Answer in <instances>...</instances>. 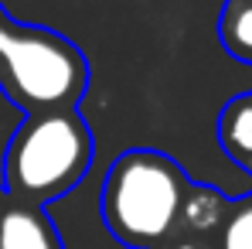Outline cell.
I'll use <instances>...</instances> for the list:
<instances>
[{"instance_id": "1", "label": "cell", "mask_w": 252, "mask_h": 249, "mask_svg": "<svg viewBox=\"0 0 252 249\" xmlns=\"http://www.w3.org/2000/svg\"><path fill=\"white\" fill-rule=\"evenodd\" d=\"M92 126L75 106L28 113L3 154L7 198L44 208L82 181L85 171L92 167Z\"/></svg>"}, {"instance_id": "2", "label": "cell", "mask_w": 252, "mask_h": 249, "mask_svg": "<svg viewBox=\"0 0 252 249\" xmlns=\"http://www.w3.org/2000/svg\"><path fill=\"white\" fill-rule=\"evenodd\" d=\"M181 164L150 147L120 154L102 181V222L129 249H160L177 229L181 202L188 191Z\"/></svg>"}, {"instance_id": "3", "label": "cell", "mask_w": 252, "mask_h": 249, "mask_svg": "<svg viewBox=\"0 0 252 249\" xmlns=\"http://www.w3.org/2000/svg\"><path fill=\"white\" fill-rule=\"evenodd\" d=\"M0 89L24 116L72 109L89 89V62L65 35L17 24L0 7Z\"/></svg>"}, {"instance_id": "4", "label": "cell", "mask_w": 252, "mask_h": 249, "mask_svg": "<svg viewBox=\"0 0 252 249\" xmlns=\"http://www.w3.org/2000/svg\"><path fill=\"white\" fill-rule=\"evenodd\" d=\"M0 249H65V243L41 205L7 198L0 212Z\"/></svg>"}, {"instance_id": "5", "label": "cell", "mask_w": 252, "mask_h": 249, "mask_svg": "<svg viewBox=\"0 0 252 249\" xmlns=\"http://www.w3.org/2000/svg\"><path fill=\"white\" fill-rule=\"evenodd\" d=\"M218 143L221 150L252 174V92L228 99L218 113Z\"/></svg>"}, {"instance_id": "6", "label": "cell", "mask_w": 252, "mask_h": 249, "mask_svg": "<svg viewBox=\"0 0 252 249\" xmlns=\"http://www.w3.org/2000/svg\"><path fill=\"white\" fill-rule=\"evenodd\" d=\"M225 208H228V202H225L221 191H215L211 184H188L174 232L215 239V232H218V225H221V218H225Z\"/></svg>"}, {"instance_id": "7", "label": "cell", "mask_w": 252, "mask_h": 249, "mask_svg": "<svg viewBox=\"0 0 252 249\" xmlns=\"http://www.w3.org/2000/svg\"><path fill=\"white\" fill-rule=\"evenodd\" d=\"M218 38L239 62H252V0H225L218 17Z\"/></svg>"}, {"instance_id": "8", "label": "cell", "mask_w": 252, "mask_h": 249, "mask_svg": "<svg viewBox=\"0 0 252 249\" xmlns=\"http://www.w3.org/2000/svg\"><path fill=\"white\" fill-rule=\"evenodd\" d=\"M215 246L218 249H252V195L228 202L225 218L215 232Z\"/></svg>"}, {"instance_id": "9", "label": "cell", "mask_w": 252, "mask_h": 249, "mask_svg": "<svg viewBox=\"0 0 252 249\" xmlns=\"http://www.w3.org/2000/svg\"><path fill=\"white\" fill-rule=\"evenodd\" d=\"M160 249H218L215 239H205V236H188V232H174Z\"/></svg>"}, {"instance_id": "10", "label": "cell", "mask_w": 252, "mask_h": 249, "mask_svg": "<svg viewBox=\"0 0 252 249\" xmlns=\"http://www.w3.org/2000/svg\"><path fill=\"white\" fill-rule=\"evenodd\" d=\"M3 205H7V191L0 188V212H3Z\"/></svg>"}]
</instances>
